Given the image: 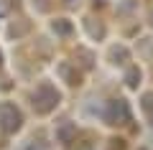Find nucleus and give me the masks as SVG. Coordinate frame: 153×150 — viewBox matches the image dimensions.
Listing matches in <instances>:
<instances>
[{"label":"nucleus","mask_w":153,"mask_h":150,"mask_svg":"<svg viewBox=\"0 0 153 150\" xmlns=\"http://www.w3.org/2000/svg\"><path fill=\"white\" fill-rule=\"evenodd\" d=\"M23 125V115L13 102H0V130L5 135L18 132Z\"/></svg>","instance_id":"nucleus-1"},{"label":"nucleus","mask_w":153,"mask_h":150,"mask_svg":"<svg viewBox=\"0 0 153 150\" xmlns=\"http://www.w3.org/2000/svg\"><path fill=\"white\" fill-rule=\"evenodd\" d=\"M59 102V94H56L54 89H51L49 84H44V86H38L36 92H33V107L38 109V112H49L54 104Z\"/></svg>","instance_id":"nucleus-2"}]
</instances>
